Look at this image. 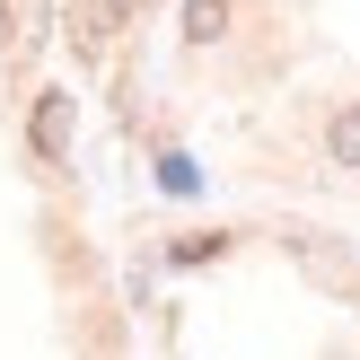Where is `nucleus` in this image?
Here are the masks:
<instances>
[{"label": "nucleus", "mask_w": 360, "mask_h": 360, "mask_svg": "<svg viewBox=\"0 0 360 360\" xmlns=\"http://www.w3.org/2000/svg\"><path fill=\"white\" fill-rule=\"evenodd\" d=\"M326 150H334V167H360V105H343L326 123Z\"/></svg>", "instance_id": "obj_4"}, {"label": "nucleus", "mask_w": 360, "mask_h": 360, "mask_svg": "<svg viewBox=\"0 0 360 360\" xmlns=\"http://www.w3.org/2000/svg\"><path fill=\"white\" fill-rule=\"evenodd\" d=\"M185 35L193 44H220L229 35V0H185Z\"/></svg>", "instance_id": "obj_3"}, {"label": "nucleus", "mask_w": 360, "mask_h": 360, "mask_svg": "<svg viewBox=\"0 0 360 360\" xmlns=\"http://www.w3.org/2000/svg\"><path fill=\"white\" fill-rule=\"evenodd\" d=\"M220 246H229L220 229H202V238H176V264H211V255H220Z\"/></svg>", "instance_id": "obj_5"}, {"label": "nucleus", "mask_w": 360, "mask_h": 360, "mask_svg": "<svg viewBox=\"0 0 360 360\" xmlns=\"http://www.w3.org/2000/svg\"><path fill=\"white\" fill-rule=\"evenodd\" d=\"M70 115H79V105H70V88H44V97L27 105V141H35V158H44V167H62V158H70Z\"/></svg>", "instance_id": "obj_1"}, {"label": "nucleus", "mask_w": 360, "mask_h": 360, "mask_svg": "<svg viewBox=\"0 0 360 360\" xmlns=\"http://www.w3.org/2000/svg\"><path fill=\"white\" fill-rule=\"evenodd\" d=\"M123 18H132V0H70V35H79V53H105L123 35Z\"/></svg>", "instance_id": "obj_2"}]
</instances>
